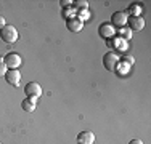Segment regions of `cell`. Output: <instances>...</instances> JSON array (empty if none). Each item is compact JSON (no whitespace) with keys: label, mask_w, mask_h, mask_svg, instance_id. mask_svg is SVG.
I'll return each mask as SVG.
<instances>
[{"label":"cell","mask_w":151,"mask_h":144,"mask_svg":"<svg viewBox=\"0 0 151 144\" xmlns=\"http://www.w3.org/2000/svg\"><path fill=\"white\" fill-rule=\"evenodd\" d=\"M76 16L84 23V21H87L88 18H90V11H88V10H81V11H76Z\"/></svg>","instance_id":"obj_15"},{"label":"cell","mask_w":151,"mask_h":144,"mask_svg":"<svg viewBox=\"0 0 151 144\" xmlns=\"http://www.w3.org/2000/svg\"><path fill=\"white\" fill-rule=\"evenodd\" d=\"M18 31L13 26H10V24H6V26H3L0 29V38H2L5 43H15L18 42Z\"/></svg>","instance_id":"obj_1"},{"label":"cell","mask_w":151,"mask_h":144,"mask_svg":"<svg viewBox=\"0 0 151 144\" xmlns=\"http://www.w3.org/2000/svg\"><path fill=\"white\" fill-rule=\"evenodd\" d=\"M127 23H129V29H130L132 32L142 31V29L145 27V19H143V16H130L127 19Z\"/></svg>","instance_id":"obj_9"},{"label":"cell","mask_w":151,"mask_h":144,"mask_svg":"<svg viewBox=\"0 0 151 144\" xmlns=\"http://www.w3.org/2000/svg\"><path fill=\"white\" fill-rule=\"evenodd\" d=\"M37 99L34 98H26L21 103V107H23V110H26V112H34L35 107H37V103H35Z\"/></svg>","instance_id":"obj_11"},{"label":"cell","mask_w":151,"mask_h":144,"mask_svg":"<svg viewBox=\"0 0 151 144\" xmlns=\"http://www.w3.org/2000/svg\"><path fill=\"white\" fill-rule=\"evenodd\" d=\"M24 93L27 95V98H40L42 96V86L37 83V82H29L26 86H24Z\"/></svg>","instance_id":"obj_4"},{"label":"cell","mask_w":151,"mask_h":144,"mask_svg":"<svg viewBox=\"0 0 151 144\" xmlns=\"http://www.w3.org/2000/svg\"><path fill=\"white\" fill-rule=\"evenodd\" d=\"M116 34L119 35V38H121V40H124V42H129L132 38V31H130V29H127V27L116 29Z\"/></svg>","instance_id":"obj_13"},{"label":"cell","mask_w":151,"mask_h":144,"mask_svg":"<svg viewBox=\"0 0 151 144\" xmlns=\"http://www.w3.org/2000/svg\"><path fill=\"white\" fill-rule=\"evenodd\" d=\"M77 144H93L95 143V135L93 131H81L76 138Z\"/></svg>","instance_id":"obj_10"},{"label":"cell","mask_w":151,"mask_h":144,"mask_svg":"<svg viewBox=\"0 0 151 144\" xmlns=\"http://www.w3.org/2000/svg\"><path fill=\"white\" fill-rule=\"evenodd\" d=\"M127 19H129V14L125 11H116L113 16H111V24H113L114 27L121 29V27H125Z\"/></svg>","instance_id":"obj_6"},{"label":"cell","mask_w":151,"mask_h":144,"mask_svg":"<svg viewBox=\"0 0 151 144\" xmlns=\"http://www.w3.org/2000/svg\"><path fill=\"white\" fill-rule=\"evenodd\" d=\"M0 144H2V143H0Z\"/></svg>","instance_id":"obj_22"},{"label":"cell","mask_w":151,"mask_h":144,"mask_svg":"<svg viewBox=\"0 0 151 144\" xmlns=\"http://www.w3.org/2000/svg\"><path fill=\"white\" fill-rule=\"evenodd\" d=\"M3 26H6V21H5V18H3V16H0V29H2Z\"/></svg>","instance_id":"obj_20"},{"label":"cell","mask_w":151,"mask_h":144,"mask_svg":"<svg viewBox=\"0 0 151 144\" xmlns=\"http://www.w3.org/2000/svg\"><path fill=\"white\" fill-rule=\"evenodd\" d=\"M129 144H143V143H142V139H132Z\"/></svg>","instance_id":"obj_21"},{"label":"cell","mask_w":151,"mask_h":144,"mask_svg":"<svg viewBox=\"0 0 151 144\" xmlns=\"http://www.w3.org/2000/svg\"><path fill=\"white\" fill-rule=\"evenodd\" d=\"M98 34L101 38H106V40H111V38L116 35V27L111 23H103L101 26L98 27Z\"/></svg>","instance_id":"obj_5"},{"label":"cell","mask_w":151,"mask_h":144,"mask_svg":"<svg viewBox=\"0 0 151 144\" xmlns=\"http://www.w3.org/2000/svg\"><path fill=\"white\" fill-rule=\"evenodd\" d=\"M74 10L76 11H81V10H88V2H85V0H79V2L73 3Z\"/></svg>","instance_id":"obj_14"},{"label":"cell","mask_w":151,"mask_h":144,"mask_svg":"<svg viewBox=\"0 0 151 144\" xmlns=\"http://www.w3.org/2000/svg\"><path fill=\"white\" fill-rule=\"evenodd\" d=\"M5 80H6V83L12 85V86H19V83H21V74H19V71H18V69L6 71Z\"/></svg>","instance_id":"obj_7"},{"label":"cell","mask_w":151,"mask_h":144,"mask_svg":"<svg viewBox=\"0 0 151 144\" xmlns=\"http://www.w3.org/2000/svg\"><path fill=\"white\" fill-rule=\"evenodd\" d=\"M142 10H143L142 3L135 2V3H132V5L129 6V10H127L125 13H127V14H130V16H142Z\"/></svg>","instance_id":"obj_12"},{"label":"cell","mask_w":151,"mask_h":144,"mask_svg":"<svg viewBox=\"0 0 151 144\" xmlns=\"http://www.w3.org/2000/svg\"><path fill=\"white\" fill-rule=\"evenodd\" d=\"M6 67H5V64H3V61L0 59V77H5V74H6Z\"/></svg>","instance_id":"obj_17"},{"label":"cell","mask_w":151,"mask_h":144,"mask_svg":"<svg viewBox=\"0 0 151 144\" xmlns=\"http://www.w3.org/2000/svg\"><path fill=\"white\" fill-rule=\"evenodd\" d=\"M122 61H124V63H130V64L135 63V59H134L132 56H129V55H124V56H122Z\"/></svg>","instance_id":"obj_19"},{"label":"cell","mask_w":151,"mask_h":144,"mask_svg":"<svg viewBox=\"0 0 151 144\" xmlns=\"http://www.w3.org/2000/svg\"><path fill=\"white\" fill-rule=\"evenodd\" d=\"M2 61H3V64H5V67L8 71L18 69V67L21 66V63H23V59H21V56L18 55V53H6Z\"/></svg>","instance_id":"obj_3"},{"label":"cell","mask_w":151,"mask_h":144,"mask_svg":"<svg viewBox=\"0 0 151 144\" xmlns=\"http://www.w3.org/2000/svg\"><path fill=\"white\" fill-rule=\"evenodd\" d=\"M73 3H74L73 0H60V5L63 6V8H66V6H71Z\"/></svg>","instance_id":"obj_18"},{"label":"cell","mask_w":151,"mask_h":144,"mask_svg":"<svg viewBox=\"0 0 151 144\" xmlns=\"http://www.w3.org/2000/svg\"><path fill=\"white\" fill-rule=\"evenodd\" d=\"M76 14V10H74V6L71 5V6H66V8H63V18H71V16H74Z\"/></svg>","instance_id":"obj_16"},{"label":"cell","mask_w":151,"mask_h":144,"mask_svg":"<svg viewBox=\"0 0 151 144\" xmlns=\"http://www.w3.org/2000/svg\"><path fill=\"white\" fill-rule=\"evenodd\" d=\"M117 64H119V55L116 51H109L103 56V66L109 72H116Z\"/></svg>","instance_id":"obj_2"},{"label":"cell","mask_w":151,"mask_h":144,"mask_svg":"<svg viewBox=\"0 0 151 144\" xmlns=\"http://www.w3.org/2000/svg\"><path fill=\"white\" fill-rule=\"evenodd\" d=\"M66 27L69 29L71 32H81L82 29H84V23L74 14V16H71L66 19Z\"/></svg>","instance_id":"obj_8"}]
</instances>
